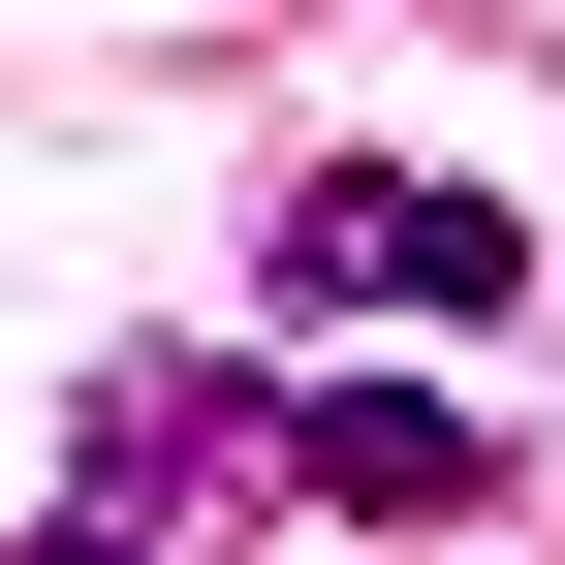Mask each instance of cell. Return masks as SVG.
I'll return each mask as SVG.
<instances>
[{
  "mask_svg": "<svg viewBox=\"0 0 565 565\" xmlns=\"http://www.w3.org/2000/svg\"><path fill=\"white\" fill-rule=\"evenodd\" d=\"M252 282H282V315H440V345H503V315H534V221L440 189V158H282Z\"/></svg>",
  "mask_w": 565,
  "mask_h": 565,
  "instance_id": "obj_1",
  "label": "cell"
},
{
  "mask_svg": "<svg viewBox=\"0 0 565 565\" xmlns=\"http://www.w3.org/2000/svg\"><path fill=\"white\" fill-rule=\"evenodd\" d=\"M282 503H345V534H471V503H503V408H471V377H282Z\"/></svg>",
  "mask_w": 565,
  "mask_h": 565,
  "instance_id": "obj_2",
  "label": "cell"
},
{
  "mask_svg": "<svg viewBox=\"0 0 565 565\" xmlns=\"http://www.w3.org/2000/svg\"><path fill=\"white\" fill-rule=\"evenodd\" d=\"M32 565H252V503H126V471H63V503H32Z\"/></svg>",
  "mask_w": 565,
  "mask_h": 565,
  "instance_id": "obj_3",
  "label": "cell"
}]
</instances>
